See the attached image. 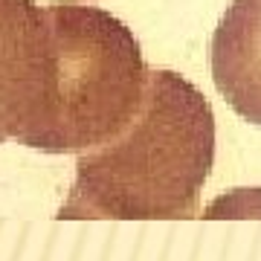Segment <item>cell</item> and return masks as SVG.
I'll return each instance as SVG.
<instances>
[{
    "label": "cell",
    "mask_w": 261,
    "mask_h": 261,
    "mask_svg": "<svg viewBox=\"0 0 261 261\" xmlns=\"http://www.w3.org/2000/svg\"><path fill=\"white\" fill-rule=\"evenodd\" d=\"M200 218H261V186L229 189L206 203Z\"/></svg>",
    "instance_id": "5b68a950"
},
{
    "label": "cell",
    "mask_w": 261,
    "mask_h": 261,
    "mask_svg": "<svg viewBox=\"0 0 261 261\" xmlns=\"http://www.w3.org/2000/svg\"><path fill=\"white\" fill-rule=\"evenodd\" d=\"M49 75L18 145L84 154L116 140L140 113L151 70L137 35L116 15L82 0H49Z\"/></svg>",
    "instance_id": "7a4b0ae2"
},
{
    "label": "cell",
    "mask_w": 261,
    "mask_h": 261,
    "mask_svg": "<svg viewBox=\"0 0 261 261\" xmlns=\"http://www.w3.org/2000/svg\"><path fill=\"white\" fill-rule=\"evenodd\" d=\"M218 93L241 119L261 128V0H232L209 44Z\"/></svg>",
    "instance_id": "277c9868"
},
{
    "label": "cell",
    "mask_w": 261,
    "mask_h": 261,
    "mask_svg": "<svg viewBox=\"0 0 261 261\" xmlns=\"http://www.w3.org/2000/svg\"><path fill=\"white\" fill-rule=\"evenodd\" d=\"M215 163L212 105L186 75L151 70L140 113L116 140L75 157L56 218H195Z\"/></svg>",
    "instance_id": "6da1fadb"
},
{
    "label": "cell",
    "mask_w": 261,
    "mask_h": 261,
    "mask_svg": "<svg viewBox=\"0 0 261 261\" xmlns=\"http://www.w3.org/2000/svg\"><path fill=\"white\" fill-rule=\"evenodd\" d=\"M49 75V27L35 0H0V145L35 119Z\"/></svg>",
    "instance_id": "3957f363"
}]
</instances>
